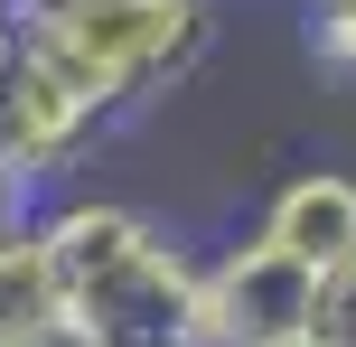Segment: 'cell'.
<instances>
[{"mask_svg": "<svg viewBox=\"0 0 356 347\" xmlns=\"http://www.w3.org/2000/svg\"><path fill=\"white\" fill-rule=\"evenodd\" d=\"M38 235H47L56 310H66L75 347H188L207 254L188 235H169L150 207L66 188L38 207Z\"/></svg>", "mask_w": 356, "mask_h": 347, "instance_id": "6da1fadb", "label": "cell"}, {"mask_svg": "<svg viewBox=\"0 0 356 347\" xmlns=\"http://www.w3.org/2000/svg\"><path fill=\"white\" fill-rule=\"evenodd\" d=\"M253 235H263L272 254H291L300 273H319V282H328L338 263H356V169H338V160L291 169V179L263 197Z\"/></svg>", "mask_w": 356, "mask_h": 347, "instance_id": "5b68a950", "label": "cell"}, {"mask_svg": "<svg viewBox=\"0 0 356 347\" xmlns=\"http://www.w3.org/2000/svg\"><path fill=\"white\" fill-rule=\"evenodd\" d=\"M309 347H356V263L319 282V310H309Z\"/></svg>", "mask_w": 356, "mask_h": 347, "instance_id": "ba28073f", "label": "cell"}, {"mask_svg": "<svg viewBox=\"0 0 356 347\" xmlns=\"http://www.w3.org/2000/svg\"><path fill=\"white\" fill-rule=\"evenodd\" d=\"M300 347H309V338H300Z\"/></svg>", "mask_w": 356, "mask_h": 347, "instance_id": "8fae6325", "label": "cell"}, {"mask_svg": "<svg viewBox=\"0 0 356 347\" xmlns=\"http://www.w3.org/2000/svg\"><path fill=\"white\" fill-rule=\"evenodd\" d=\"M300 56L356 94V0H300Z\"/></svg>", "mask_w": 356, "mask_h": 347, "instance_id": "52a82bcc", "label": "cell"}, {"mask_svg": "<svg viewBox=\"0 0 356 347\" xmlns=\"http://www.w3.org/2000/svg\"><path fill=\"white\" fill-rule=\"evenodd\" d=\"M309 310H319V273H300L263 235H244V244L197 263V329H188V347H300Z\"/></svg>", "mask_w": 356, "mask_h": 347, "instance_id": "3957f363", "label": "cell"}, {"mask_svg": "<svg viewBox=\"0 0 356 347\" xmlns=\"http://www.w3.org/2000/svg\"><path fill=\"white\" fill-rule=\"evenodd\" d=\"M104 131H113V122L47 66V56L10 47V66H0V169H10L19 188L66 197V179L104 150Z\"/></svg>", "mask_w": 356, "mask_h": 347, "instance_id": "277c9868", "label": "cell"}, {"mask_svg": "<svg viewBox=\"0 0 356 347\" xmlns=\"http://www.w3.org/2000/svg\"><path fill=\"white\" fill-rule=\"evenodd\" d=\"M0 347H75L66 310H56V273H47L38 216L0 235Z\"/></svg>", "mask_w": 356, "mask_h": 347, "instance_id": "8992f818", "label": "cell"}, {"mask_svg": "<svg viewBox=\"0 0 356 347\" xmlns=\"http://www.w3.org/2000/svg\"><path fill=\"white\" fill-rule=\"evenodd\" d=\"M10 47H19V19H0V66H10Z\"/></svg>", "mask_w": 356, "mask_h": 347, "instance_id": "9c48e42d", "label": "cell"}, {"mask_svg": "<svg viewBox=\"0 0 356 347\" xmlns=\"http://www.w3.org/2000/svg\"><path fill=\"white\" fill-rule=\"evenodd\" d=\"M225 0H29L19 47L47 56L104 122H141L216 56Z\"/></svg>", "mask_w": 356, "mask_h": 347, "instance_id": "7a4b0ae2", "label": "cell"}, {"mask_svg": "<svg viewBox=\"0 0 356 347\" xmlns=\"http://www.w3.org/2000/svg\"><path fill=\"white\" fill-rule=\"evenodd\" d=\"M19 10H29V0H0V19H19Z\"/></svg>", "mask_w": 356, "mask_h": 347, "instance_id": "30bf717a", "label": "cell"}]
</instances>
